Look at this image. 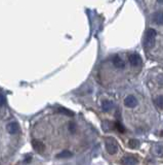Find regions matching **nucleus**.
Listing matches in <instances>:
<instances>
[{"mask_svg":"<svg viewBox=\"0 0 163 165\" xmlns=\"http://www.w3.org/2000/svg\"><path fill=\"white\" fill-rule=\"evenodd\" d=\"M155 43H156V30L153 29V28H150L147 31L146 34V45L149 49H152L155 46Z\"/></svg>","mask_w":163,"mask_h":165,"instance_id":"1","label":"nucleus"},{"mask_svg":"<svg viewBox=\"0 0 163 165\" xmlns=\"http://www.w3.org/2000/svg\"><path fill=\"white\" fill-rule=\"evenodd\" d=\"M106 150L107 152L109 153V154L111 155H115L116 153H117L118 151V146L117 143H115V140H114L113 138H107L106 140Z\"/></svg>","mask_w":163,"mask_h":165,"instance_id":"2","label":"nucleus"},{"mask_svg":"<svg viewBox=\"0 0 163 165\" xmlns=\"http://www.w3.org/2000/svg\"><path fill=\"white\" fill-rule=\"evenodd\" d=\"M32 146H33L34 150L36 151L39 154H42V153L45 151V145L39 139H33L32 140Z\"/></svg>","mask_w":163,"mask_h":165,"instance_id":"3","label":"nucleus"},{"mask_svg":"<svg viewBox=\"0 0 163 165\" xmlns=\"http://www.w3.org/2000/svg\"><path fill=\"white\" fill-rule=\"evenodd\" d=\"M137 103H139V102H137V99L134 96H132V95H128V96L124 99V105L129 108H136L137 105Z\"/></svg>","mask_w":163,"mask_h":165,"instance_id":"4","label":"nucleus"},{"mask_svg":"<svg viewBox=\"0 0 163 165\" xmlns=\"http://www.w3.org/2000/svg\"><path fill=\"white\" fill-rule=\"evenodd\" d=\"M128 59H129V63L131 64L132 66H139V65L142 64V58L139 54L129 55Z\"/></svg>","mask_w":163,"mask_h":165,"instance_id":"5","label":"nucleus"},{"mask_svg":"<svg viewBox=\"0 0 163 165\" xmlns=\"http://www.w3.org/2000/svg\"><path fill=\"white\" fill-rule=\"evenodd\" d=\"M6 130H7L9 134H15L20 130V128H18V125L17 122H10L6 126Z\"/></svg>","mask_w":163,"mask_h":165,"instance_id":"6","label":"nucleus"},{"mask_svg":"<svg viewBox=\"0 0 163 165\" xmlns=\"http://www.w3.org/2000/svg\"><path fill=\"white\" fill-rule=\"evenodd\" d=\"M112 62H113L114 66H115L116 68H118V69H122V68H124V66H125L124 61L121 59L119 56H115V57L113 58V60H112Z\"/></svg>","mask_w":163,"mask_h":165,"instance_id":"7","label":"nucleus"},{"mask_svg":"<svg viewBox=\"0 0 163 165\" xmlns=\"http://www.w3.org/2000/svg\"><path fill=\"white\" fill-rule=\"evenodd\" d=\"M153 22L157 25H163V11H157L153 15V18H152Z\"/></svg>","mask_w":163,"mask_h":165,"instance_id":"8","label":"nucleus"},{"mask_svg":"<svg viewBox=\"0 0 163 165\" xmlns=\"http://www.w3.org/2000/svg\"><path fill=\"white\" fill-rule=\"evenodd\" d=\"M122 163L124 165H136L137 163V160L133 156H126L122 158Z\"/></svg>","mask_w":163,"mask_h":165,"instance_id":"9","label":"nucleus"},{"mask_svg":"<svg viewBox=\"0 0 163 165\" xmlns=\"http://www.w3.org/2000/svg\"><path fill=\"white\" fill-rule=\"evenodd\" d=\"M113 106L114 104L111 100H104L102 102V110H103V111H105V113L110 111L112 108H113Z\"/></svg>","mask_w":163,"mask_h":165,"instance_id":"10","label":"nucleus"},{"mask_svg":"<svg viewBox=\"0 0 163 165\" xmlns=\"http://www.w3.org/2000/svg\"><path fill=\"white\" fill-rule=\"evenodd\" d=\"M129 148L131 149H137L139 147V141L137 139H130L129 143H128Z\"/></svg>","mask_w":163,"mask_h":165,"instance_id":"11","label":"nucleus"},{"mask_svg":"<svg viewBox=\"0 0 163 165\" xmlns=\"http://www.w3.org/2000/svg\"><path fill=\"white\" fill-rule=\"evenodd\" d=\"M72 156H73V154L70 151H63L62 153L58 154V158H70Z\"/></svg>","mask_w":163,"mask_h":165,"instance_id":"12","label":"nucleus"},{"mask_svg":"<svg viewBox=\"0 0 163 165\" xmlns=\"http://www.w3.org/2000/svg\"><path fill=\"white\" fill-rule=\"evenodd\" d=\"M155 104L158 106L159 108H163V96L162 95H160V96L156 97L155 99Z\"/></svg>","mask_w":163,"mask_h":165,"instance_id":"13","label":"nucleus"},{"mask_svg":"<svg viewBox=\"0 0 163 165\" xmlns=\"http://www.w3.org/2000/svg\"><path fill=\"white\" fill-rule=\"evenodd\" d=\"M114 128L117 129L118 131L121 132V133H123V132H125V128L122 126V124H121L120 122H115V123H114Z\"/></svg>","mask_w":163,"mask_h":165,"instance_id":"14","label":"nucleus"},{"mask_svg":"<svg viewBox=\"0 0 163 165\" xmlns=\"http://www.w3.org/2000/svg\"><path fill=\"white\" fill-rule=\"evenodd\" d=\"M59 111L62 113H64V115H67V116H70V117H72V116H74V113L72 110H66V108H59Z\"/></svg>","mask_w":163,"mask_h":165,"instance_id":"15","label":"nucleus"},{"mask_svg":"<svg viewBox=\"0 0 163 165\" xmlns=\"http://www.w3.org/2000/svg\"><path fill=\"white\" fill-rule=\"evenodd\" d=\"M68 129H69V131L71 132V133H74V132L76 131V125H75V123L70 122L69 125H68Z\"/></svg>","mask_w":163,"mask_h":165,"instance_id":"16","label":"nucleus"},{"mask_svg":"<svg viewBox=\"0 0 163 165\" xmlns=\"http://www.w3.org/2000/svg\"><path fill=\"white\" fill-rule=\"evenodd\" d=\"M4 104H5V97L2 94H0V108H2Z\"/></svg>","mask_w":163,"mask_h":165,"instance_id":"17","label":"nucleus"},{"mask_svg":"<svg viewBox=\"0 0 163 165\" xmlns=\"http://www.w3.org/2000/svg\"><path fill=\"white\" fill-rule=\"evenodd\" d=\"M156 153H157L159 156H162L163 155V148L162 147H156Z\"/></svg>","mask_w":163,"mask_h":165,"instance_id":"18","label":"nucleus"},{"mask_svg":"<svg viewBox=\"0 0 163 165\" xmlns=\"http://www.w3.org/2000/svg\"><path fill=\"white\" fill-rule=\"evenodd\" d=\"M157 81H158V83H159L160 85H163V74H160V75H158Z\"/></svg>","mask_w":163,"mask_h":165,"instance_id":"19","label":"nucleus"},{"mask_svg":"<svg viewBox=\"0 0 163 165\" xmlns=\"http://www.w3.org/2000/svg\"><path fill=\"white\" fill-rule=\"evenodd\" d=\"M158 3H160V4H163V1H158Z\"/></svg>","mask_w":163,"mask_h":165,"instance_id":"20","label":"nucleus"}]
</instances>
